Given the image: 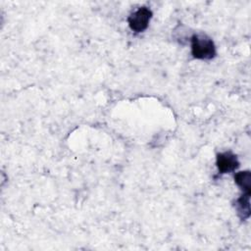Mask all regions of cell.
Wrapping results in <instances>:
<instances>
[{
  "label": "cell",
  "mask_w": 251,
  "mask_h": 251,
  "mask_svg": "<svg viewBox=\"0 0 251 251\" xmlns=\"http://www.w3.org/2000/svg\"><path fill=\"white\" fill-rule=\"evenodd\" d=\"M217 167L220 174H226L233 172L239 167L237 156L230 151L219 153L217 155Z\"/></svg>",
  "instance_id": "3957f363"
},
{
  "label": "cell",
  "mask_w": 251,
  "mask_h": 251,
  "mask_svg": "<svg viewBox=\"0 0 251 251\" xmlns=\"http://www.w3.org/2000/svg\"><path fill=\"white\" fill-rule=\"evenodd\" d=\"M237 215L241 220H246L250 217V194L243 193L235 202Z\"/></svg>",
  "instance_id": "277c9868"
},
{
  "label": "cell",
  "mask_w": 251,
  "mask_h": 251,
  "mask_svg": "<svg viewBox=\"0 0 251 251\" xmlns=\"http://www.w3.org/2000/svg\"><path fill=\"white\" fill-rule=\"evenodd\" d=\"M234 181L243 191V193L251 194V174L249 171H243L234 175Z\"/></svg>",
  "instance_id": "5b68a950"
},
{
  "label": "cell",
  "mask_w": 251,
  "mask_h": 251,
  "mask_svg": "<svg viewBox=\"0 0 251 251\" xmlns=\"http://www.w3.org/2000/svg\"><path fill=\"white\" fill-rule=\"evenodd\" d=\"M152 18V11L147 7H140L130 14L127 18V23L131 30L135 32L144 31Z\"/></svg>",
  "instance_id": "7a4b0ae2"
},
{
  "label": "cell",
  "mask_w": 251,
  "mask_h": 251,
  "mask_svg": "<svg viewBox=\"0 0 251 251\" xmlns=\"http://www.w3.org/2000/svg\"><path fill=\"white\" fill-rule=\"evenodd\" d=\"M191 54L199 60H211L216 56V46L211 37L199 32L190 37Z\"/></svg>",
  "instance_id": "6da1fadb"
}]
</instances>
